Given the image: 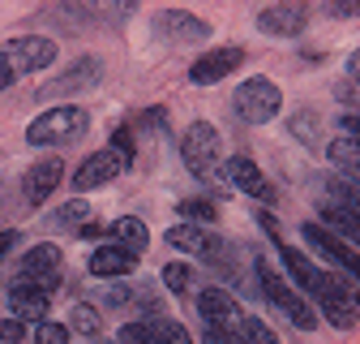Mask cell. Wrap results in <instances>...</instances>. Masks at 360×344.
Here are the masks:
<instances>
[{"mask_svg": "<svg viewBox=\"0 0 360 344\" xmlns=\"http://www.w3.org/2000/svg\"><path fill=\"white\" fill-rule=\"evenodd\" d=\"M257 26L266 35H275V39H296L309 26V9L304 5H266L257 13Z\"/></svg>", "mask_w": 360, "mask_h": 344, "instance_id": "9a60e30c", "label": "cell"}, {"mask_svg": "<svg viewBox=\"0 0 360 344\" xmlns=\"http://www.w3.org/2000/svg\"><path fill=\"white\" fill-rule=\"evenodd\" d=\"M180 159H185V168L198 172V177H210V172L219 168V159H223V138H219V129H214L210 121H193L189 134L180 138Z\"/></svg>", "mask_w": 360, "mask_h": 344, "instance_id": "8992f818", "label": "cell"}, {"mask_svg": "<svg viewBox=\"0 0 360 344\" xmlns=\"http://www.w3.org/2000/svg\"><path fill=\"white\" fill-rule=\"evenodd\" d=\"M142 121H146V125H159V129H167V112H155V108H150Z\"/></svg>", "mask_w": 360, "mask_h": 344, "instance_id": "74e56055", "label": "cell"}, {"mask_svg": "<svg viewBox=\"0 0 360 344\" xmlns=\"http://www.w3.org/2000/svg\"><path fill=\"white\" fill-rule=\"evenodd\" d=\"M103 237H108L112 245H120V250H129V254L142 258V250H146V241H150V228L138 220V215H120V220H112V224L103 228Z\"/></svg>", "mask_w": 360, "mask_h": 344, "instance_id": "ac0fdd59", "label": "cell"}, {"mask_svg": "<svg viewBox=\"0 0 360 344\" xmlns=\"http://www.w3.org/2000/svg\"><path fill=\"white\" fill-rule=\"evenodd\" d=\"M257 276H262V280H257V284H262V297H266L270 306H275L296 331H313V327H318V314H313V306H309V301L288 284V276H279L275 267L266 263V258L257 263Z\"/></svg>", "mask_w": 360, "mask_h": 344, "instance_id": "277c9868", "label": "cell"}, {"mask_svg": "<svg viewBox=\"0 0 360 344\" xmlns=\"http://www.w3.org/2000/svg\"><path fill=\"white\" fill-rule=\"evenodd\" d=\"M116 344H155V331H150V323H146V319L124 323V327H120V336H116Z\"/></svg>", "mask_w": 360, "mask_h": 344, "instance_id": "f1b7e54d", "label": "cell"}, {"mask_svg": "<svg viewBox=\"0 0 360 344\" xmlns=\"http://www.w3.org/2000/svg\"><path fill=\"white\" fill-rule=\"evenodd\" d=\"M108 151H116L124 164H133V134H129V125H116L112 129V147Z\"/></svg>", "mask_w": 360, "mask_h": 344, "instance_id": "1f68e13d", "label": "cell"}, {"mask_svg": "<svg viewBox=\"0 0 360 344\" xmlns=\"http://www.w3.org/2000/svg\"><path fill=\"white\" fill-rule=\"evenodd\" d=\"M86 125H90V112H86V108L56 104V108L39 112V116L26 125V142H30V147H60V142L82 138Z\"/></svg>", "mask_w": 360, "mask_h": 344, "instance_id": "3957f363", "label": "cell"}, {"mask_svg": "<svg viewBox=\"0 0 360 344\" xmlns=\"http://www.w3.org/2000/svg\"><path fill=\"white\" fill-rule=\"evenodd\" d=\"M300 237H304V241H313V250H318V254H326L330 263H339L347 276H356V280H360V250H352L347 241H339V237H335V233H326L322 224H304V228H300Z\"/></svg>", "mask_w": 360, "mask_h": 344, "instance_id": "4fadbf2b", "label": "cell"}, {"mask_svg": "<svg viewBox=\"0 0 360 344\" xmlns=\"http://www.w3.org/2000/svg\"><path fill=\"white\" fill-rule=\"evenodd\" d=\"M60 172H65V164H60L56 155L30 164V168H26V181H22L26 202H30V207H43V202H48V198L56 194V185H60Z\"/></svg>", "mask_w": 360, "mask_h": 344, "instance_id": "5bb4252c", "label": "cell"}, {"mask_svg": "<svg viewBox=\"0 0 360 344\" xmlns=\"http://www.w3.org/2000/svg\"><path fill=\"white\" fill-rule=\"evenodd\" d=\"M322 228L335 233L339 241H347L352 250H360V215H352L343 207H322Z\"/></svg>", "mask_w": 360, "mask_h": 344, "instance_id": "44dd1931", "label": "cell"}, {"mask_svg": "<svg viewBox=\"0 0 360 344\" xmlns=\"http://www.w3.org/2000/svg\"><path fill=\"white\" fill-rule=\"evenodd\" d=\"M240 65H245V48H214V52H206V56L193 61L189 82L193 86H214V82H223L228 73H236Z\"/></svg>", "mask_w": 360, "mask_h": 344, "instance_id": "7c38bea8", "label": "cell"}, {"mask_svg": "<svg viewBox=\"0 0 360 344\" xmlns=\"http://www.w3.org/2000/svg\"><path fill=\"white\" fill-rule=\"evenodd\" d=\"M60 263H65L60 250L43 241V245H34V250L22 254V271L18 276H22V284H34L39 293L52 297V288H60Z\"/></svg>", "mask_w": 360, "mask_h": 344, "instance_id": "52a82bcc", "label": "cell"}, {"mask_svg": "<svg viewBox=\"0 0 360 344\" xmlns=\"http://www.w3.org/2000/svg\"><path fill=\"white\" fill-rule=\"evenodd\" d=\"M99 344H116V340H99Z\"/></svg>", "mask_w": 360, "mask_h": 344, "instance_id": "60d3db41", "label": "cell"}, {"mask_svg": "<svg viewBox=\"0 0 360 344\" xmlns=\"http://www.w3.org/2000/svg\"><path fill=\"white\" fill-rule=\"evenodd\" d=\"M129 164L116 155V151H95V155H86L82 159V168L73 172V190L77 194H90V190H103V185H112L116 177H120V172H124Z\"/></svg>", "mask_w": 360, "mask_h": 344, "instance_id": "9c48e42d", "label": "cell"}, {"mask_svg": "<svg viewBox=\"0 0 360 344\" xmlns=\"http://www.w3.org/2000/svg\"><path fill=\"white\" fill-rule=\"evenodd\" d=\"M65 327H69V331H82V336H99V331H103V319H99L95 306H73V319H69Z\"/></svg>", "mask_w": 360, "mask_h": 344, "instance_id": "d4e9b609", "label": "cell"}, {"mask_svg": "<svg viewBox=\"0 0 360 344\" xmlns=\"http://www.w3.org/2000/svg\"><path fill=\"white\" fill-rule=\"evenodd\" d=\"M138 271V254H129L120 245H99L95 254H90V276H99V280H124Z\"/></svg>", "mask_w": 360, "mask_h": 344, "instance_id": "2e32d148", "label": "cell"}, {"mask_svg": "<svg viewBox=\"0 0 360 344\" xmlns=\"http://www.w3.org/2000/svg\"><path fill=\"white\" fill-rule=\"evenodd\" d=\"M155 35L167 43H206L210 39V22L185 9H163L155 13Z\"/></svg>", "mask_w": 360, "mask_h": 344, "instance_id": "8fae6325", "label": "cell"}, {"mask_svg": "<svg viewBox=\"0 0 360 344\" xmlns=\"http://www.w3.org/2000/svg\"><path fill=\"white\" fill-rule=\"evenodd\" d=\"M292 134H296L304 147H318V116H309V112L292 116Z\"/></svg>", "mask_w": 360, "mask_h": 344, "instance_id": "4dcf8cb0", "label": "cell"}, {"mask_svg": "<svg viewBox=\"0 0 360 344\" xmlns=\"http://www.w3.org/2000/svg\"><path fill=\"white\" fill-rule=\"evenodd\" d=\"M313 301H318V310L330 319V327H356L360 323V293L356 284H347V276H335V271H322L313 276V284L304 288Z\"/></svg>", "mask_w": 360, "mask_h": 344, "instance_id": "7a4b0ae2", "label": "cell"}, {"mask_svg": "<svg viewBox=\"0 0 360 344\" xmlns=\"http://www.w3.org/2000/svg\"><path fill=\"white\" fill-rule=\"evenodd\" d=\"M167 245H176L180 254H193V258H214L219 254V237H210L198 224H176V228H167Z\"/></svg>", "mask_w": 360, "mask_h": 344, "instance_id": "e0dca14e", "label": "cell"}, {"mask_svg": "<svg viewBox=\"0 0 360 344\" xmlns=\"http://www.w3.org/2000/svg\"><path fill=\"white\" fill-rule=\"evenodd\" d=\"M95 220V207H86L82 198L77 202H65L60 211H56V228H82V224H90Z\"/></svg>", "mask_w": 360, "mask_h": 344, "instance_id": "cb8c5ba5", "label": "cell"}, {"mask_svg": "<svg viewBox=\"0 0 360 344\" xmlns=\"http://www.w3.org/2000/svg\"><path fill=\"white\" fill-rule=\"evenodd\" d=\"M326 194L335 198L330 207H343V211L360 215V185H352V181H343V177H330V181H326Z\"/></svg>", "mask_w": 360, "mask_h": 344, "instance_id": "603a6c76", "label": "cell"}, {"mask_svg": "<svg viewBox=\"0 0 360 344\" xmlns=\"http://www.w3.org/2000/svg\"><path fill=\"white\" fill-rule=\"evenodd\" d=\"M163 284H167L172 293H180V297H189V293H193V271H189L185 263H167V267H163Z\"/></svg>", "mask_w": 360, "mask_h": 344, "instance_id": "83f0119b", "label": "cell"}, {"mask_svg": "<svg viewBox=\"0 0 360 344\" xmlns=\"http://www.w3.org/2000/svg\"><path fill=\"white\" fill-rule=\"evenodd\" d=\"M56 61V39L48 35H22V39H9L0 43V91H9V86L34 69H48Z\"/></svg>", "mask_w": 360, "mask_h": 344, "instance_id": "6da1fadb", "label": "cell"}, {"mask_svg": "<svg viewBox=\"0 0 360 344\" xmlns=\"http://www.w3.org/2000/svg\"><path fill=\"white\" fill-rule=\"evenodd\" d=\"M240 344H279V336L270 331L262 319H253V314H245V323H240Z\"/></svg>", "mask_w": 360, "mask_h": 344, "instance_id": "4316f807", "label": "cell"}, {"mask_svg": "<svg viewBox=\"0 0 360 344\" xmlns=\"http://www.w3.org/2000/svg\"><path fill=\"white\" fill-rule=\"evenodd\" d=\"M0 340H5V344H22L26 340V323L22 319H5V323H0Z\"/></svg>", "mask_w": 360, "mask_h": 344, "instance_id": "836d02e7", "label": "cell"}, {"mask_svg": "<svg viewBox=\"0 0 360 344\" xmlns=\"http://www.w3.org/2000/svg\"><path fill=\"white\" fill-rule=\"evenodd\" d=\"M322 13L326 18H360V0H326Z\"/></svg>", "mask_w": 360, "mask_h": 344, "instance_id": "d6a6232c", "label": "cell"}, {"mask_svg": "<svg viewBox=\"0 0 360 344\" xmlns=\"http://www.w3.org/2000/svg\"><path fill=\"white\" fill-rule=\"evenodd\" d=\"M9 310H13V319H22V323H43V314H48V293H39L34 284H13L9 288Z\"/></svg>", "mask_w": 360, "mask_h": 344, "instance_id": "ffe728a7", "label": "cell"}, {"mask_svg": "<svg viewBox=\"0 0 360 344\" xmlns=\"http://www.w3.org/2000/svg\"><path fill=\"white\" fill-rule=\"evenodd\" d=\"M283 108V91L270 78H249L236 86V95H232V112L245 121V125H266V121H275Z\"/></svg>", "mask_w": 360, "mask_h": 344, "instance_id": "5b68a950", "label": "cell"}, {"mask_svg": "<svg viewBox=\"0 0 360 344\" xmlns=\"http://www.w3.org/2000/svg\"><path fill=\"white\" fill-rule=\"evenodd\" d=\"M34 340H39V344H69V327L43 319V323H34Z\"/></svg>", "mask_w": 360, "mask_h": 344, "instance_id": "f546056e", "label": "cell"}, {"mask_svg": "<svg viewBox=\"0 0 360 344\" xmlns=\"http://www.w3.org/2000/svg\"><path fill=\"white\" fill-rule=\"evenodd\" d=\"M326 155H330V164L343 172V181L360 185V147H356V142H347V138H330Z\"/></svg>", "mask_w": 360, "mask_h": 344, "instance_id": "7402d4cb", "label": "cell"}, {"mask_svg": "<svg viewBox=\"0 0 360 344\" xmlns=\"http://www.w3.org/2000/svg\"><path fill=\"white\" fill-rule=\"evenodd\" d=\"M198 314L210 331H240V323H245L240 301L228 288H202L198 293Z\"/></svg>", "mask_w": 360, "mask_h": 344, "instance_id": "ba28073f", "label": "cell"}, {"mask_svg": "<svg viewBox=\"0 0 360 344\" xmlns=\"http://www.w3.org/2000/svg\"><path fill=\"white\" fill-rule=\"evenodd\" d=\"M99 73H103V61H99V56H82L65 78H56L52 86H43V99H52V95H69V91H77V86H95V82H99Z\"/></svg>", "mask_w": 360, "mask_h": 344, "instance_id": "d6986e66", "label": "cell"}, {"mask_svg": "<svg viewBox=\"0 0 360 344\" xmlns=\"http://www.w3.org/2000/svg\"><path fill=\"white\" fill-rule=\"evenodd\" d=\"M176 211L185 215V224H210L214 215H219V211H214V202H206V198H185Z\"/></svg>", "mask_w": 360, "mask_h": 344, "instance_id": "484cf974", "label": "cell"}, {"mask_svg": "<svg viewBox=\"0 0 360 344\" xmlns=\"http://www.w3.org/2000/svg\"><path fill=\"white\" fill-rule=\"evenodd\" d=\"M202 344H240V331H202Z\"/></svg>", "mask_w": 360, "mask_h": 344, "instance_id": "e575fe53", "label": "cell"}, {"mask_svg": "<svg viewBox=\"0 0 360 344\" xmlns=\"http://www.w3.org/2000/svg\"><path fill=\"white\" fill-rule=\"evenodd\" d=\"M347 73H352V82H360V48L347 56Z\"/></svg>", "mask_w": 360, "mask_h": 344, "instance_id": "ab89813d", "label": "cell"}, {"mask_svg": "<svg viewBox=\"0 0 360 344\" xmlns=\"http://www.w3.org/2000/svg\"><path fill=\"white\" fill-rule=\"evenodd\" d=\"M343 134H347V142H356L360 147V116L352 112V116H343Z\"/></svg>", "mask_w": 360, "mask_h": 344, "instance_id": "d590c367", "label": "cell"}, {"mask_svg": "<svg viewBox=\"0 0 360 344\" xmlns=\"http://www.w3.org/2000/svg\"><path fill=\"white\" fill-rule=\"evenodd\" d=\"M77 237H82V241H95V237H103V224L90 220V224H82V228H77Z\"/></svg>", "mask_w": 360, "mask_h": 344, "instance_id": "8d00e7d4", "label": "cell"}, {"mask_svg": "<svg viewBox=\"0 0 360 344\" xmlns=\"http://www.w3.org/2000/svg\"><path fill=\"white\" fill-rule=\"evenodd\" d=\"M13 241H18V233H13V228H9V233H0V258L13 250Z\"/></svg>", "mask_w": 360, "mask_h": 344, "instance_id": "f35d334b", "label": "cell"}, {"mask_svg": "<svg viewBox=\"0 0 360 344\" xmlns=\"http://www.w3.org/2000/svg\"><path fill=\"white\" fill-rule=\"evenodd\" d=\"M219 172H223V181H228V185L245 190L249 198H257V202H266V207H275V185L266 181V172H262L249 155H232Z\"/></svg>", "mask_w": 360, "mask_h": 344, "instance_id": "30bf717a", "label": "cell"}]
</instances>
